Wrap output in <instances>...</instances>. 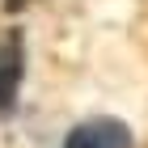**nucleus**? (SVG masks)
Segmentation results:
<instances>
[{"label": "nucleus", "mask_w": 148, "mask_h": 148, "mask_svg": "<svg viewBox=\"0 0 148 148\" xmlns=\"http://www.w3.org/2000/svg\"><path fill=\"white\" fill-rule=\"evenodd\" d=\"M21 76H25V42H21V30H9L0 38V119L17 110Z\"/></svg>", "instance_id": "nucleus-1"}, {"label": "nucleus", "mask_w": 148, "mask_h": 148, "mask_svg": "<svg viewBox=\"0 0 148 148\" xmlns=\"http://www.w3.org/2000/svg\"><path fill=\"white\" fill-rule=\"evenodd\" d=\"M131 127L123 119H85L68 131L64 148H131Z\"/></svg>", "instance_id": "nucleus-2"}]
</instances>
